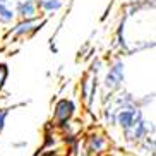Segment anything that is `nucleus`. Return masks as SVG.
<instances>
[{
    "instance_id": "obj_1",
    "label": "nucleus",
    "mask_w": 156,
    "mask_h": 156,
    "mask_svg": "<svg viewBox=\"0 0 156 156\" xmlns=\"http://www.w3.org/2000/svg\"><path fill=\"white\" fill-rule=\"evenodd\" d=\"M125 79V69H124V62L120 58L113 60V64L110 65V69L106 72L105 79H103V87L108 93H115L120 91V87L124 84Z\"/></svg>"
},
{
    "instance_id": "obj_2",
    "label": "nucleus",
    "mask_w": 156,
    "mask_h": 156,
    "mask_svg": "<svg viewBox=\"0 0 156 156\" xmlns=\"http://www.w3.org/2000/svg\"><path fill=\"white\" fill-rule=\"evenodd\" d=\"M76 113V103L69 98H62L55 103L53 106V125L62 127V125L69 124Z\"/></svg>"
},
{
    "instance_id": "obj_3",
    "label": "nucleus",
    "mask_w": 156,
    "mask_h": 156,
    "mask_svg": "<svg viewBox=\"0 0 156 156\" xmlns=\"http://www.w3.org/2000/svg\"><path fill=\"white\" fill-rule=\"evenodd\" d=\"M142 119H144V113H142L141 106L124 108V110H117V115H115V125H119L122 130H127V129L134 127L137 122H141Z\"/></svg>"
},
{
    "instance_id": "obj_4",
    "label": "nucleus",
    "mask_w": 156,
    "mask_h": 156,
    "mask_svg": "<svg viewBox=\"0 0 156 156\" xmlns=\"http://www.w3.org/2000/svg\"><path fill=\"white\" fill-rule=\"evenodd\" d=\"M122 132H124L125 142L132 144V146H137L144 137H147L149 134H154V125L153 124L149 125L146 119H142L141 122H137L134 127L127 129V130H122Z\"/></svg>"
},
{
    "instance_id": "obj_5",
    "label": "nucleus",
    "mask_w": 156,
    "mask_h": 156,
    "mask_svg": "<svg viewBox=\"0 0 156 156\" xmlns=\"http://www.w3.org/2000/svg\"><path fill=\"white\" fill-rule=\"evenodd\" d=\"M110 149V141L105 134L101 132H91L86 137V151L93 156H100Z\"/></svg>"
},
{
    "instance_id": "obj_6",
    "label": "nucleus",
    "mask_w": 156,
    "mask_h": 156,
    "mask_svg": "<svg viewBox=\"0 0 156 156\" xmlns=\"http://www.w3.org/2000/svg\"><path fill=\"white\" fill-rule=\"evenodd\" d=\"M43 23L38 24V17L34 19H21L14 28L9 31V38H23V36H29L34 31H38V28Z\"/></svg>"
},
{
    "instance_id": "obj_7",
    "label": "nucleus",
    "mask_w": 156,
    "mask_h": 156,
    "mask_svg": "<svg viewBox=\"0 0 156 156\" xmlns=\"http://www.w3.org/2000/svg\"><path fill=\"white\" fill-rule=\"evenodd\" d=\"M96 91H98V79L96 76L93 74H87L86 77L83 79L81 83V94H83V100L86 103L87 108L93 106V101H94V96H96Z\"/></svg>"
},
{
    "instance_id": "obj_8",
    "label": "nucleus",
    "mask_w": 156,
    "mask_h": 156,
    "mask_svg": "<svg viewBox=\"0 0 156 156\" xmlns=\"http://www.w3.org/2000/svg\"><path fill=\"white\" fill-rule=\"evenodd\" d=\"M16 16L19 19H34L38 17V5H36V0H23L16 4V9H14Z\"/></svg>"
},
{
    "instance_id": "obj_9",
    "label": "nucleus",
    "mask_w": 156,
    "mask_h": 156,
    "mask_svg": "<svg viewBox=\"0 0 156 156\" xmlns=\"http://www.w3.org/2000/svg\"><path fill=\"white\" fill-rule=\"evenodd\" d=\"M112 105L115 110H124V108H134L137 106V100L127 91H119L115 96H112Z\"/></svg>"
},
{
    "instance_id": "obj_10",
    "label": "nucleus",
    "mask_w": 156,
    "mask_h": 156,
    "mask_svg": "<svg viewBox=\"0 0 156 156\" xmlns=\"http://www.w3.org/2000/svg\"><path fill=\"white\" fill-rule=\"evenodd\" d=\"M16 19L14 7L9 0H0V24H10Z\"/></svg>"
},
{
    "instance_id": "obj_11",
    "label": "nucleus",
    "mask_w": 156,
    "mask_h": 156,
    "mask_svg": "<svg viewBox=\"0 0 156 156\" xmlns=\"http://www.w3.org/2000/svg\"><path fill=\"white\" fill-rule=\"evenodd\" d=\"M36 5H38V10L40 12H53V10H58L62 7V2L60 0H36Z\"/></svg>"
},
{
    "instance_id": "obj_12",
    "label": "nucleus",
    "mask_w": 156,
    "mask_h": 156,
    "mask_svg": "<svg viewBox=\"0 0 156 156\" xmlns=\"http://www.w3.org/2000/svg\"><path fill=\"white\" fill-rule=\"evenodd\" d=\"M7 77H9V65L0 64V91H2V87L7 83Z\"/></svg>"
},
{
    "instance_id": "obj_13",
    "label": "nucleus",
    "mask_w": 156,
    "mask_h": 156,
    "mask_svg": "<svg viewBox=\"0 0 156 156\" xmlns=\"http://www.w3.org/2000/svg\"><path fill=\"white\" fill-rule=\"evenodd\" d=\"M7 115H9V108H0V132H2V130H4V127H5Z\"/></svg>"
},
{
    "instance_id": "obj_14",
    "label": "nucleus",
    "mask_w": 156,
    "mask_h": 156,
    "mask_svg": "<svg viewBox=\"0 0 156 156\" xmlns=\"http://www.w3.org/2000/svg\"><path fill=\"white\" fill-rule=\"evenodd\" d=\"M28 146V142H16L14 144V147H26Z\"/></svg>"
}]
</instances>
